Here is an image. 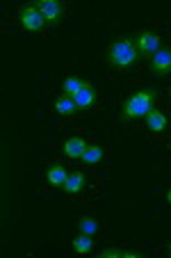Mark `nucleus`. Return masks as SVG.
I'll use <instances>...</instances> for the list:
<instances>
[{"label":"nucleus","instance_id":"1","mask_svg":"<svg viewBox=\"0 0 171 258\" xmlns=\"http://www.w3.org/2000/svg\"><path fill=\"white\" fill-rule=\"evenodd\" d=\"M155 98H157V89H153V87H144L139 92L130 94L121 105L123 119H142V117L146 119V114L153 110Z\"/></svg>","mask_w":171,"mask_h":258},{"label":"nucleus","instance_id":"11","mask_svg":"<svg viewBox=\"0 0 171 258\" xmlns=\"http://www.w3.org/2000/svg\"><path fill=\"white\" fill-rule=\"evenodd\" d=\"M55 110H57L62 117H75V112H78V105H75V101L71 96L62 94V96L55 101Z\"/></svg>","mask_w":171,"mask_h":258},{"label":"nucleus","instance_id":"4","mask_svg":"<svg viewBox=\"0 0 171 258\" xmlns=\"http://www.w3.org/2000/svg\"><path fill=\"white\" fill-rule=\"evenodd\" d=\"M19 21L21 25H23L25 30H30V32H37V30L44 28L46 19L44 14L39 12V7L34 5V7H21L19 10Z\"/></svg>","mask_w":171,"mask_h":258},{"label":"nucleus","instance_id":"17","mask_svg":"<svg viewBox=\"0 0 171 258\" xmlns=\"http://www.w3.org/2000/svg\"><path fill=\"white\" fill-rule=\"evenodd\" d=\"M123 253H126V251H123V249H112V247H108V249H103V251H101V256H123Z\"/></svg>","mask_w":171,"mask_h":258},{"label":"nucleus","instance_id":"5","mask_svg":"<svg viewBox=\"0 0 171 258\" xmlns=\"http://www.w3.org/2000/svg\"><path fill=\"white\" fill-rule=\"evenodd\" d=\"M37 7H39V12L44 14V19H46V23H50V25H55L59 19L64 16V5L62 3H57V0H39L37 3Z\"/></svg>","mask_w":171,"mask_h":258},{"label":"nucleus","instance_id":"7","mask_svg":"<svg viewBox=\"0 0 171 258\" xmlns=\"http://www.w3.org/2000/svg\"><path fill=\"white\" fill-rule=\"evenodd\" d=\"M75 101V105H78V110H84V107H92L94 101H96V92H94V87L89 83L82 85V89H80L75 96H71Z\"/></svg>","mask_w":171,"mask_h":258},{"label":"nucleus","instance_id":"6","mask_svg":"<svg viewBox=\"0 0 171 258\" xmlns=\"http://www.w3.org/2000/svg\"><path fill=\"white\" fill-rule=\"evenodd\" d=\"M151 71L155 76H166L171 73V48H160L155 55L151 57Z\"/></svg>","mask_w":171,"mask_h":258},{"label":"nucleus","instance_id":"2","mask_svg":"<svg viewBox=\"0 0 171 258\" xmlns=\"http://www.w3.org/2000/svg\"><path fill=\"white\" fill-rule=\"evenodd\" d=\"M139 59V50L130 39H119L108 46V62L117 69H128Z\"/></svg>","mask_w":171,"mask_h":258},{"label":"nucleus","instance_id":"19","mask_svg":"<svg viewBox=\"0 0 171 258\" xmlns=\"http://www.w3.org/2000/svg\"><path fill=\"white\" fill-rule=\"evenodd\" d=\"M166 253H169V256H171V244H169V249H166Z\"/></svg>","mask_w":171,"mask_h":258},{"label":"nucleus","instance_id":"10","mask_svg":"<svg viewBox=\"0 0 171 258\" xmlns=\"http://www.w3.org/2000/svg\"><path fill=\"white\" fill-rule=\"evenodd\" d=\"M84 149H87V144H84L82 137H68L66 142H64V153H66L68 158H82Z\"/></svg>","mask_w":171,"mask_h":258},{"label":"nucleus","instance_id":"3","mask_svg":"<svg viewBox=\"0 0 171 258\" xmlns=\"http://www.w3.org/2000/svg\"><path fill=\"white\" fill-rule=\"evenodd\" d=\"M130 41L135 44V48L139 50V55H155L157 50H160V34H155V32L132 34Z\"/></svg>","mask_w":171,"mask_h":258},{"label":"nucleus","instance_id":"12","mask_svg":"<svg viewBox=\"0 0 171 258\" xmlns=\"http://www.w3.org/2000/svg\"><path fill=\"white\" fill-rule=\"evenodd\" d=\"M146 126H148V131H153V133L164 131V128H166V117L160 112V110H155V107H153L151 112L146 114Z\"/></svg>","mask_w":171,"mask_h":258},{"label":"nucleus","instance_id":"14","mask_svg":"<svg viewBox=\"0 0 171 258\" xmlns=\"http://www.w3.org/2000/svg\"><path fill=\"white\" fill-rule=\"evenodd\" d=\"M82 85H84V80L80 78V76H71V78H66L64 80V85H62V94H66V96H75V94L82 89Z\"/></svg>","mask_w":171,"mask_h":258},{"label":"nucleus","instance_id":"13","mask_svg":"<svg viewBox=\"0 0 171 258\" xmlns=\"http://www.w3.org/2000/svg\"><path fill=\"white\" fill-rule=\"evenodd\" d=\"M103 146L101 144H87V149H84L82 153V160L87 162V165H96V162L103 160Z\"/></svg>","mask_w":171,"mask_h":258},{"label":"nucleus","instance_id":"16","mask_svg":"<svg viewBox=\"0 0 171 258\" xmlns=\"http://www.w3.org/2000/svg\"><path fill=\"white\" fill-rule=\"evenodd\" d=\"M78 229H80V233L94 235V233L98 231V219H94V217H80Z\"/></svg>","mask_w":171,"mask_h":258},{"label":"nucleus","instance_id":"18","mask_svg":"<svg viewBox=\"0 0 171 258\" xmlns=\"http://www.w3.org/2000/svg\"><path fill=\"white\" fill-rule=\"evenodd\" d=\"M166 201H169V204H171V190L166 192Z\"/></svg>","mask_w":171,"mask_h":258},{"label":"nucleus","instance_id":"15","mask_svg":"<svg viewBox=\"0 0 171 258\" xmlns=\"http://www.w3.org/2000/svg\"><path fill=\"white\" fill-rule=\"evenodd\" d=\"M92 244H94V240H92V235H87V233H80L78 238L73 240V249L78 253H89L92 251Z\"/></svg>","mask_w":171,"mask_h":258},{"label":"nucleus","instance_id":"8","mask_svg":"<svg viewBox=\"0 0 171 258\" xmlns=\"http://www.w3.org/2000/svg\"><path fill=\"white\" fill-rule=\"evenodd\" d=\"M62 190L66 192V195H78V192H82L84 190V174L82 171H71Z\"/></svg>","mask_w":171,"mask_h":258},{"label":"nucleus","instance_id":"9","mask_svg":"<svg viewBox=\"0 0 171 258\" xmlns=\"http://www.w3.org/2000/svg\"><path fill=\"white\" fill-rule=\"evenodd\" d=\"M46 178H48V183L53 187H64V183L68 178V171L62 165H50L48 171H46Z\"/></svg>","mask_w":171,"mask_h":258}]
</instances>
